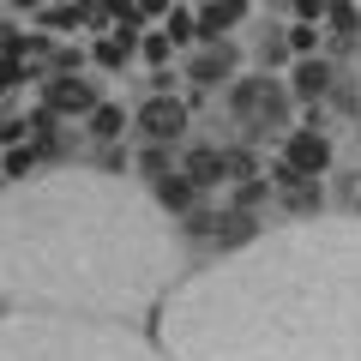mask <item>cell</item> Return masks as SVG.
<instances>
[{
	"label": "cell",
	"mask_w": 361,
	"mask_h": 361,
	"mask_svg": "<svg viewBox=\"0 0 361 361\" xmlns=\"http://www.w3.org/2000/svg\"><path fill=\"white\" fill-rule=\"evenodd\" d=\"M37 6L42 0H13V13H30V18H37Z\"/></svg>",
	"instance_id": "cell-19"
},
{
	"label": "cell",
	"mask_w": 361,
	"mask_h": 361,
	"mask_svg": "<svg viewBox=\"0 0 361 361\" xmlns=\"http://www.w3.org/2000/svg\"><path fill=\"white\" fill-rule=\"evenodd\" d=\"M295 18H307V25H325V0H295Z\"/></svg>",
	"instance_id": "cell-18"
},
{
	"label": "cell",
	"mask_w": 361,
	"mask_h": 361,
	"mask_svg": "<svg viewBox=\"0 0 361 361\" xmlns=\"http://www.w3.org/2000/svg\"><path fill=\"white\" fill-rule=\"evenodd\" d=\"M180 235L151 193L103 169L0 193V295L61 313H139L175 283Z\"/></svg>",
	"instance_id": "cell-1"
},
{
	"label": "cell",
	"mask_w": 361,
	"mask_h": 361,
	"mask_svg": "<svg viewBox=\"0 0 361 361\" xmlns=\"http://www.w3.org/2000/svg\"><path fill=\"white\" fill-rule=\"evenodd\" d=\"M37 169H42V145L18 139V145H6V151H0V175H6V180H30Z\"/></svg>",
	"instance_id": "cell-12"
},
{
	"label": "cell",
	"mask_w": 361,
	"mask_h": 361,
	"mask_svg": "<svg viewBox=\"0 0 361 361\" xmlns=\"http://www.w3.org/2000/svg\"><path fill=\"white\" fill-rule=\"evenodd\" d=\"M6 30H13V25H6V18H0V37H6Z\"/></svg>",
	"instance_id": "cell-20"
},
{
	"label": "cell",
	"mask_w": 361,
	"mask_h": 361,
	"mask_svg": "<svg viewBox=\"0 0 361 361\" xmlns=\"http://www.w3.org/2000/svg\"><path fill=\"white\" fill-rule=\"evenodd\" d=\"M37 103H49L61 121H85L90 109L103 103V90H97V78H85V73H42V97Z\"/></svg>",
	"instance_id": "cell-5"
},
{
	"label": "cell",
	"mask_w": 361,
	"mask_h": 361,
	"mask_svg": "<svg viewBox=\"0 0 361 361\" xmlns=\"http://www.w3.org/2000/svg\"><path fill=\"white\" fill-rule=\"evenodd\" d=\"M0 361H163L145 337L90 319H0Z\"/></svg>",
	"instance_id": "cell-2"
},
{
	"label": "cell",
	"mask_w": 361,
	"mask_h": 361,
	"mask_svg": "<svg viewBox=\"0 0 361 361\" xmlns=\"http://www.w3.org/2000/svg\"><path fill=\"white\" fill-rule=\"evenodd\" d=\"M0 193H6V175H0Z\"/></svg>",
	"instance_id": "cell-22"
},
{
	"label": "cell",
	"mask_w": 361,
	"mask_h": 361,
	"mask_svg": "<svg viewBox=\"0 0 361 361\" xmlns=\"http://www.w3.org/2000/svg\"><path fill=\"white\" fill-rule=\"evenodd\" d=\"M0 319H6V295H0Z\"/></svg>",
	"instance_id": "cell-21"
},
{
	"label": "cell",
	"mask_w": 361,
	"mask_h": 361,
	"mask_svg": "<svg viewBox=\"0 0 361 361\" xmlns=\"http://www.w3.org/2000/svg\"><path fill=\"white\" fill-rule=\"evenodd\" d=\"M283 49L289 54H319V25H307V18L283 25Z\"/></svg>",
	"instance_id": "cell-15"
},
{
	"label": "cell",
	"mask_w": 361,
	"mask_h": 361,
	"mask_svg": "<svg viewBox=\"0 0 361 361\" xmlns=\"http://www.w3.org/2000/svg\"><path fill=\"white\" fill-rule=\"evenodd\" d=\"M180 175L193 180L199 193L205 187H229V145H193V151L180 157Z\"/></svg>",
	"instance_id": "cell-9"
},
{
	"label": "cell",
	"mask_w": 361,
	"mask_h": 361,
	"mask_svg": "<svg viewBox=\"0 0 361 361\" xmlns=\"http://www.w3.org/2000/svg\"><path fill=\"white\" fill-rule=\"evenodd\" d=\"M151 199H157V211H163V217H175V223H180L187 211L199 205V187L180 175V163H175L169 175H157V180H151Z\"/></svg>",
	"instance_id": "cell-10"
},
{
	"label": "cell",
	"mask_w": 361,
	"mask_h": 361,
	"mask_svg": "<svg viewBox=\"0 0 361 361\" xmlns=\"http://www.w3.org/2000/svg\"><path fill=\"white\" fill-rule=\"evenodd\" d=\"M277 157H283L295 175H313V180H319L325 169H331V139H325V127H289Z\"/></svg>",
	"instance_id": "cell-7"
},
{
	"label": "cell",
	"mask_w": 361,
	"mask_h": 361,
	"mask_svg": "<svg viewBox=\"0 0 361 361\" xmlns=\"http://www.w3.org/2000/svg\"><path fill=\"white\" fill-rule=\"evenodd\" d=\"M187 121H193V103L175 97V90H151V97L133 109V127H139L151 145H175L180 133H187Z\"/></svg>",
	"instance_id": "cell-4"
},
{
	"label": "cell",
	"mask_w": 361,
	"mask_h": 361,
	"mask_svg": "<svg viewBox=\"0 0 361 361\" xmlns=\"http://www.w3.org/2000/svg\"><path fill=\"white\" fill-rule=\"evenodd\" d=\"M85 139H90V145H121V139H127V109L103 97V103L85 115Z\"/></svg>",
	"instance_id": "cell-11"
},
{
	"label": "cell",
	"mask_w": 361,
	"mask_h": 361,
	"mask_svg": "<svg viewBox=\"0 0 361 361\" xmlns=\"http://www.w3.org/2000/svg\"><path fill=\"white\" fill-rule=\"evenodd\" d=\"M169 169H175V151H169V145H145V151H139V175L145 180L169 175Z\"/></svg>",
	"instance_id": "cell-16"
},
{
	"label": "cell",
	"mask_w": 361,
	"mask_h": 361,
	"mask_svg": "<svg viewBox=\"0 0 361 361\" xmlns=\"http://www.w3.org/2000/svg\"><path fill=\"white\" fill-rule=\"evenodd\" d=\"M283 85H289V97H295V103H319V97H331L337 66L325 61V54H295V73H289Z\"/></svg>",
	"instance_id": "cell-8"
},
{
	"label": "cell",
	"mask_w": 361,
	"mask_h": 361,
	"mask_svg": "<svg viewBox=\"0 0 361 361\" xmlns=\"http://www.w3.org/2000/svg\"><path fill=\"white\" fill-rule=\"evenodd\" d=\"M139 54H145V66H151V73H157V66H169V54H175V42L163 37V25H157L151 37H139Z\"/></svg>",
	"instance_id": "cell-17"
},
{
	"label": "cell",
	"mask_w": 361,
	"mask_h": 361,
	"mask_svg": "<svg viewBox=\"0 0 361 361\" xmlns=\"http://www.w3.org/2000/svg\"><path fill=\"white\" fill-rule=\"evenodd\" d=\"M241 73V54H235V42H199V49H187V66H180V78L193 90H217V85H229V78Z\"/></svg>",
	"instance_id": "cell-6"
},
{
	"label": "cell",
	"mask_w": 361,
	"mask_h": 361,
	"mask_svg": "<svg viewBox=\"0 0 361 361\" xmlns=\"http://www.w3.org/2000/svg\"><path fill=\"white\" fill-rule=\"evenodd\" d=\"M229 121L247 133V139H259V133H289V109H295V97H289V85L277 73H235L229 78Z\"/></svg>",
	"instance_id": "cell-3"
},
{
	"label": "cell",
	"mask_w": 361,
	"mask_h": 361,
	"mask_svg": "<svg viewBox=\"0 0 361 361\" xmlns=\"http://www.w3.org/2000/svg\"><path fill=\"white\" fill-rule=\"evenodd\" d=\"M157 25H163V37L175 42V49H199V18H193V6H180V0H175Z\"/></svg>",
	"instance_id": "cell-13"
},
{
	"label": "cell",
	"mask_w": 361,
	"mask_h": 361,
	"mask_svg": "<svg viewBox=\"0 0 361 361\" xmlns=\"http://www.w3.org/2000/svg\"><path fill=\"white\" fill-rule=\"evenodd\" d=\"M271 199H277V193H271V180H265V175L229 180V205H235V211H259V205H271Z\"/></svg>",
	"instance_id": "cell-14"
}]
</instances>
